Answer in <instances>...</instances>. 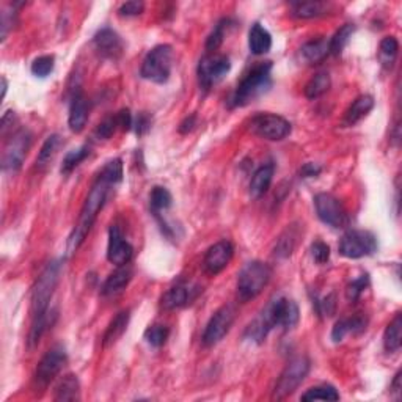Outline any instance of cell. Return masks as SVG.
<instances>
[{
	"label": "cell",
	"mask_w": 402,
	"mask_h": 402,
	"mask_svg": "<svg viewBox=\"0 0 402 402\" xmlns=\"http://www.w3.org/2000/svg\"><path fill=\"white\" fill-rule=\"evenodd\" d=\"M368 285H370V277H368V274L360 275L359 279H355L352 283H349V286L346 290L348 300H350V302L359 300L361 297V294L366 291Z\"/></svg>",
	"instance_id": "7bdbcfd3"
},
{
	"label": "cell",
	"mask_w": 402,
	"mask_h": 402,
	"mask_svg": "<svg viewBox=\"0 0 402 402\" xmlns=\"http://www.w3.org/2000/svg\"><path fill=\"white\" fill-rule=\"evenodd\" d=\"M321 170L322 168L318 165V163L308 162V163H305L302 168H300V177L302 178H316L321 173Z\"/></svg>",
	"instance_id": "681fc988"
},
{
	"label": "cell",
	"mask_w": 402,
	"mask_h": 402,
	"mask_svg": "<svg viewBox=\"0 0 402 402\" xmlns=\"http://www.w3.org/2000/svg\"><path fill=\"white\" fill-rule=\"evenodd\" d=\"M402 344V316L398 313L394 319L390 322L383 333V348L387 352H398Z\"/></svg>",
	"instance_id": "f1b7e54d"
},
{
	"label": "cell",
	"mask_w": 402,
	"mask_h": 402,
	"mask_svg": "<svg viewBox=\"0 0 402 402\" xmlns=\"http://www.w3.org/2000/svg\"><path fill=\"white\" fill-rule=\"evenodd\" d=\"M88 121V101L82 92H77L72 96L70 104V117H68V124L74 134L82 132Z\"/></svg>",
	"instance_id": "d6986e66"
},
{
	"label": "cell",
	"mask_w": 402,
	"mask_h": 402,
	"mask_svg": "<svg viewBox=\"0 0 402 402\" xmlns=\"http://www.w3.org/2000/svg\"><path fill=\"white\" fill-rule=\"evenodd\" d=\"M145 10V3L143 2H137V0H132V2H126L123 3L120 8H118V13L120 16H126V18H131V16H139L143 13Z\"/></svg>",
	"instance_id": "f6af8a7d"
},
{
	"label": "cell",
	"mask_w": 402,
	"mask_h": 402,
	"mask_svg": "<svg viewBox=\"0 0 402 402\" xmlns=\"http://www.w3.org/2000/svg\"><path fill=\"white\" fill-rule=\"evenodd\" d=\"M399 52V43L394 37H385L379 46V60L383 68L392 70Z\"/></svg>",
	"instance_id": "4dcf8cb0"
},
{
	"label": "cell",
	"mask_w": 402,
	"mask_h": 402,
	"mask_svg": "<svg viewBox=\"0 0 402 402\" xmlns=\"http://www.w3.org/2000/svg\"><path fill=\"white\" fill-rule=\"evenodd\" d=\"M55 401H79L81 399V382L77 376L68 374L55 387Z\"/></svg>",
	"instance_id": "83f0119b"
},
{
	"label": "cell",
	"mask_w": 402,
	"mask_h": 402,
	"mask_svg": "<svg viewBox=\"0 0 402 402\" xmlns=\"http://www.w3.org/2000/svg\"><path fill=\"white\" fill-rule=\"evenodd\" d=\"M54 57L52 55H41V57H38V59H35L32 61V66H30V70H32V74L33 76H37V77H48L50 72L54 71Z\"/></svg>",
	"instance_id": "ab89813d"
},
{
	"label": "cell",
	"mask_w": 402,
	"mask_h": 402,
	"mask_svg": "<svg viewBox=\"0 0 402 402\" xmlns=\"http://www.w3.org/2000/svg\"><path fill=\"white\" fill-rule=\"evenodd\" d=\"M368 325L365 316H354V318L339 319L332 330L333 343H341L349 333H360L363 332Z\"/></svg>",
	"instance_id": "484cf974"
},
{
	"label": "cell",
	"mask_w": 402,
	"mask_h": 402,
	"mask_svg": "<svg viewBox=\"0 0 402 402\" xmlns=\"http://www.w3.org/2000/svg\"><path fill=\"white\" fill-rule=\"evenodd\" d=\"M328 54H330V39L327 41L325 38H314L300 48L302 59L311 65L321 63L322 60L327 59Z\"/></svg>",
	"instance_id": "7402d4cb"
},
{
	"label": "cell",
	"mask_w": 402,
	"mask_h": 402,
	"mask_svg": "<svg viewBox=\"0 0 402 402\" xmlns=\"http://www.w3.org/2000/svg\"><path fill=\"white\" fill-rule=\"evenodd\" d=\"M275 167L274 163H264V165L259 167L257 172L253 173L252 181H250V195L252 198H259L263 197L265 192L269 190L272 179H274Z\"/></svg>",
	"instance_id": "d4e9b609"
},
{
	"label": "cell",
	"mask_w": 402,
	"mask_h": 402,
	"mask_svg": "<svg viewBox=\"0 0 402 402\" xmlns=\"http://www.w3.org/2000/svg\"><path fill=\"white\" fill-rule=\"evenodd\" d=\"M339 254L349 259H360L365 257H371L377 252V239L371 231L365 230H352L339 241Z\"/></svg>",
	"instance_id": "9c48e42d"
},
{
	"label": "cell",
	"mask_w": 402,
	"mask_h": 402,
	"mask_svg": "<svg viewBox=\"0 0 402 402\" xmlns=\"http://www.w3.org/2000/svg\"><path fill=\"white\" fill-rule=\"evenodd\" d=\"M354 32H355V26H352V24H346V26H343L341 28H339V30L330 39V54L341 55L344 48L348 46L349 39L352 38Z\"/></svg>",
	"instance_id": "e575fe53"
},
{
	"label": "cell",
	"mask_w": 402,
	"mask_h": 402,
	"mask_svg": "<svg viewBox=\"0 0 402 402\" xmlns=\"http://www.w3.org/2000/svg\"><path fill=\"white\" fill-rule=\"evenodd\" d=\"M339 393L335 387L332 385H319V387H313L307 390V393L302 394V401H338Z\"/></svg>",
	"instance_id": "836d02e7"
},
{
	"label": "cell",
	"mask_w": 402,
	"mask_h": 402,
	"mask_svg": "<svg viewBox=\"0 0 402 402\" xmlns=\"http://www.w3.org/2000/svg\"><path fill=\"white\" fill-rule=\"evenodd\" d=\"M311 257L318 264H325L330 259V247L322 241H316L311 245Z\"/></svg>",
	"instance_id": "ee69618b"
},
{
	"label": "cell",
	"mask_w": 402,
	"mask_h": 402,
	"mask_svg": "<svg viewBox=\"0 0 402 402\" xmlns=\"http://www.w3.org/2000/svg\"><path fill=\"white\" fill-rule=\"evenodd\" d=\"M390 390H392V393L394 394V398L399 399V396H401V371L396 372L394 381L392 383V387H390Z\"/></svg>",
	"instance_id": "f5cc1de1"
},
{
	"label": "cell",
	"mask_w": 402,
	"mask_h": 402,
	"mask_svg": "<svg viewBox=\"0 0 402 402\" xmlns=\"http://www.w3.org/2000/svg\"><path fill=\"white\" fill-rule=\"evenodd\" d=\"M134 257V247L129 243L121 233L120 226L112 225L109 230V245H107V259L112 264L126 265Z\"/></svg>",
	"instance_id": "2e32d148"
},
{
	"label": "cell",
	"mask_w": 402,
	"mask_h": 402,
	"mask_svg": "<svg viewBox=\"0 0 402 402\" xmlns=\"http://www.w3.org/2000/svg\"><path fill=\"white\" fill-rule=\"evenodd\" d=\"M197 126V117L195 115H190L185 118V120L181 123V126H179V132L181 134H189L192 132L195 129Z\"/></svg>",
	"instance_id": "816d5d0a"
},
{
	"label": "cell",
	"mask_w": 402,
	"mask_h": 402,
	"mask_svg": "<svg viewBox=\"0 0 402 402\" xmlns=\"http://www.w3.org/2000/svg\"><path fill=\"white\" fill-rule=\"evenodd\" d=\"M173 48L170 44H159L146 54L140 68V76L154 83H165L172 76Z\"/></svg>",
	"instance_id": "8992f818"
},
{
	"label": "cell",
	"mask_w": 402,
	"mask_h": 402,
	"mask_svg": "<svg viewBox=\"0 0 402 402\" xmlns=\"http://www.w3.org/2000/svg\"><path fill=\"white\" fill-rule=\"evenodd\" d=\"M110 188H112V184L109 183V181H105L101 177L96 178L94 184L88 192L87 200H85L82 206L79 222L74 226V230H72L70 239H68V247H66L68 257L74 254L79 248H81L85 239H87V236L90 231H92L96 219H98L99 211L105 205V200H107V195H109Z\"/></svg>",
	"instance_id": "3957f363"
},
{
	"label": "cell",
	"mask_w": 402,
	"mask_h": 402,
	"mask_svg": "<svg viewBox=\"0 0 402 402\" xmlns=\"http://www.w3.org/2000/svg\"><path fill=\"white\" fill-rule=\"evenodd\" d=\"M228 26H230V21L223 19V21H220L217 27L214 28V32L206 39V49L209 50V52H214V50H217L220 46H222L225 32H226V28H228Z\"/></svg>",
	"instance_id": "b9f144b4"
},
{
	"label": "cell",
	"mask_w": 402,
	"mask_h": 402,
	"mask_svg": "<svg viewBox=\"0 0 402 402\" xmlns=\"http://www.w3.org/2000/svg\"><path fill=\"white\" fill-rule=\"evenodd\" d=\"M68 363V354L63 346H54L49 349L37 366L35 381L39 387H48L54 379L60 374Z\"/></svg>",
	"instance_id": "5bb4252c"
},
{
	"label": "cell",
	"mask_w": 402,
	"mask_h": 402,
	"mask_svg": "<svg viewBox=\"0 0 402 402\" xmlns=\"http://www.w3.org/2000/svg\"><path fill=\"white\" fill-rule=\"evenodd\" d=\"M61 145H63V141H61L60 135H50V137L46 139L44 141L41 150L38 152V157H37V168L43 170L46 168L50 162L54 161V157L57 156V152L61 148Z\"/></svg>",
	"instance_id": "f546056e"
},
{
	"label": "cell",
	"mask_w": 402,
	"mask_h": 402,
	"mask_svg": "<svg viewBox=\"0 0 402 402\" xmlns=\"http://www.w3.org/2000/svg\"><path fill=\"white\" fill-rule=\"evenodd\" d=\"M316 307H318V313L322 316H332L333 311H335V296L330 294V296H327L325 299H322L321 302L316 303Z\"/></svg>",
	"instance_id": "7dc6e473"
},
{
	"label": "cell",
	"mask_w": 402,
	"mask_h": 402,
	"mask_svg": "<svg viewBox=\"0 0 402 402\" xmlns=\"http://www.w3.org/2000/svg\"><path fill=\"white\" fill-rule=\"evenodd\" d=\"M88 156H90V146L88 145H83V146H81V148L70 151L65 156L63 163H61V173L70 174L72 170H74L79 163L87 159Z\"/></svg>",
	"instance_id": "d590c367"
},
{
	"label": "cell",
	"mask_w": 402,
	"mask_h": 402,
	"mask_svg": "<svg viewBox=\"0 0 402 402\" xmlns=\"http://www.w3.org/2000/svg\"><path fill=\"white\" fill-rule=\"evenodd\" d=\"M14 18H16V14L14 16H10L7 11H3L2 13V22H0V28H2V41H5V38H7L8 35V32L11 30V26L14 24Z\"/></svg>",
	"instance_id": "f907efd6"
},
{
	"label": "cell",
	"mask_w": 402,
	"mask_h": 402,
	"mask_svg": "<svg viewBox=\"0 0 402 402\" xmlns=\"http://www.w3.org/2000/svg\"><path fill=\"white\" fill-rule=\"evenodd\" d=\"M198 292H200V288L198 286L189 285V283H178V285L172 286L165 294H163L161 305L163 310L168 311L183 308L197 297Z\"/></svg>",
	"instance_id": "ac0fdd59"
},
{
	"label": "cell",
	"mask_w": 402,
	"mask_h": 402,
	"mask_svg": "<svg viewBox=\"0 0 402 402\" xmlns=\"http://www.w3.org/2000/svg\"><path fill=\"white\" fill-rule=\"evenodd\" d=\"M129 319H131V313H129V310H124L120 311L115 318L110 321L109 327H107V330L103 336V346L104 348H110L115 344L118 339L123 336V333L126 332V328L129 325Z\"/></svg>",
	"instance_id": "4316f807"
},
{
	"label": "cell",
	"mask_w": 402,
	"mask_h": 402,
	"mask_svg": "<svg viewBox=\"0 0 402 402\" xmlns=\"http://www.w3.org/2000/svg\"><path fill=\"white\" fill-rule=\"evenodd\" d=\"M332 81L328 72H318V74L310 79V82L305 85V96L308 99H318L322 94H325L330 88Z\"/></svg>",
	"instance_id": "1f68e13d"
},
{
	"label": "cell",
	"mask_w": 402,
	"mask_h": 402,
	"mask_svg": "<svg viewBox=\"0 0 402 402\" xmlns=\"http://www.w3.org/2000/svg\"><path fill=\"white\" fill-rule=\"evenodd\" d=\"M170 335V330L167 325H161V324H154L150 325L145 330V339L146 343L150 344L152 348H162L163 344L167 343Z\"/></svg>",
	"instance_id": "74e56055"
},
{
	"label": "cell",
	"mask_w": 402,
	"mask_h": 402,
	"mask_svg": "<svg viewBox=\"0 0 402 402\" xmlns=\"http://www.w3.org/2000/svg\"><path fill=\"white\" fill-rule=\"evenodd\" d=\"M101 178H104L105 181H109L112 185H115L123 179V162L121 159H113L110 162H107L104 168L101 170L99 173Z\"/></svg>",
	"instance_id": "f35d334b"
},
{
	"label": "cell",
	"mask_w": 402,
	"mask_h": 402,
	"mask_svg": "<svg viewBox=\"0 0 402 402\" xmlns=\"http://www.w3.org/2000/svg\"><path fill=\"white\" fill-rule=\"evenodd\" d=\"M30 145L32 134L28 132V129H19V131H16L11 135L7 145H5L2 154L3 172H19L22 163H24V159L27 157V152L30 150Z\"/></svg>",
	"instance_id": "30bf717a"
},
{
	"label": "cell",
	"mask_w": 402,
	"mask_h": 402,
	"mask_svg": "<svg viewBox=\"0 0 402 402\" xmlns=\"http://www.w3.org/2000/svg\"><path fill=\"white\" fill-rule=\"evenodd\" d=\"M332 5L327 2H294L291 5V14L297 19H314L327 14L330 11Z\"/></svg>",
	"instance_id": "cb8c5ba5"
},
{
	"label": "cell",
	"mask_w": 402,
	"mask_h": 402,
	"mask_svg": "<svg viewBox=\"0 0 402 402\" xmlns=\"http://www.w3.org/2000/svg\"><path fill=\"white\" fill-rule=\"evenodd\" d=\"M93 44L96 52L107 60H118L124 52L123 39L115 30H112L109 27L101 28V30L96 33L93 38Z\"/></svg>",
	"instance_id": "e0dca14e"
},
{
	"label": "cell",
	"mask_w": 402,
	"mask_h": 402,
	"mask_svg": "<svg viewBox=\"0 0 402 402\" xmlns=\"http://www.w3.org/2000/svg\"><path fill=\"white\" fill-rule=\"evenodd\" d=\"M132 280V269L128 265H120L115 272L107 277L103 288H101V294L103 296H115V294L126 290V286Z\"/></svg>",
	"instance_id": "44dd1931"
},
{
	"label": "cell",
	"mask_w": 402,
	"mask_h": 402,
	"mask_svg": "<svg viewBox=\"0 0 402 402\" xmlns=\"http://www.w3.org/2000/svg\"><path fill=\"white\" fill-rule=\"evenodd\" d=\"M118 128H120V124H118V118H117V113H115V115L104 118V120L98 124V128H96V131H94V139L96 140H109L112 135L115 134Z\"/></svg>",
	"instance_id": "60d3db41"
},
{
	"label": "cell",
	"mask_w": 402,
	"mask_h": 402,
	"mask_svg": "<svg viewBox=\"0 0 402 402\" xmlns=\"http://www.w3.org/2000/svg\"><path fill=\"white\" fill-rule=\"evenodd\" d=\"M117 118H118V124H120V129H123V131H129V129L134 126V120H132L131 110L129 109H123L118 112Z\"/></svg>",
	"instance_id": "c3c4849f"
},
{
	"label": "cell",
	"mask_w": 402,
	"mask_h": 402,
	"mask_svg": "<svg viewBox=\"0 0 402 402\" xmlns=\"http://www.w3.org/2000/svg\"><path fill=\"white\" fill-rule=\"evenodd\" d=\"M296 237H297V233L294 231V228H288L285 233L281 234L279 242H277V247H275L277 257H280V258L291 257L294 248H296Z\"/></svg>",
	"instance_id": "8d00e7d4"
},
{
	"label": "cell",
	"mask_w": 402,
	"mask_h": 402,
	"mask_svg": "<svg viewBox=\"0 0 402 402\" xmlns=\"http://www.w3.org/2000/svg\"><path fill=\"white\" fill-rule=\"evenodd\" d=\"M150 205H151L152 212L159 214L161 211H167V209L172 208L173 197L167 188L156 185V188H152L150 194Z\"/></svg>",
	"instance_id": "d6a6232c"
},
{
	"label": "cell",
	"mask_w": 402,
	"mask_h": 402,
	"mask_svg": "<svg viewBox=\"0 0 402 402\" xmlns=\"http://www.w3.org/2000/svg\"><path fill=\"white\" fill-rule=\"evenodd\" d=\"M316 214L322 223L333 228H343L348 225V212L343 203L332 194H318L314 197Z\"/></svg>",
	"instance_id": "4fadbf2b"
},
{
	"label": "cell",
	"mask_w": 402,
	"mask_h": 402,
	"mask_svg": "<svg viewBox=\"0 0 402 402\" xmlns=\"http://www.w3.org/2000/svg\"><path fill=\"white\" fill-rule=\"evenodd\" d=\"M234 254V247L230 241H220L208 248L203 258V269L208 275H217L230 264Z\"/></svg>",
	"instance_id": "9a60e30c"
},
{
	"label": "cell",
	"mask_w": 402,
	"mask_h": 402,
	"mask_svg": "<svg viewBox=\"0 0 402 402\" xmlns=\"http://www.w3.org/2000/svg\"><path fill=\"white\" fill-rule=\"evenodd\" d=\"M272 269L261 261H250L243 265L237 275V299L241 302H250L257 299L269 285Z\"/></svg>",
	"instance_id": "5b68a950"
},
{
	"label": "cell",
	"mask_w": 402,
	"mask_h": 402,
	"mask_svg": "<svg viewBox=\"0 0 402 402\" xmlns=\"http://www.w3.org/2000/svg\"><path fill=\"white\" fill-rule=\"evenodd\" d=\"M151 121H152V118L150 117V113H146V112L139 113V117L135 118V121H134V128L137 135H145L146 132H148L151 129Z\"/></svg>",
	"instance_id": "bcb514c9"
},
{
	"label": "cell",
	"mask_w": 402,
	"mask_h": 402,
	"mask_svg": "<svg viewBox=\"0 0 402 402\" xmlns=\"http://www.w3.org/2000/svg\"><path fill=\"white\" fill-rule=\"evenodd\" d=\"M300 311L297 303L288 297L274 299L265 307V310L259 314V318L254 319L247 327L245 336L247 339L254 343H263L268 338L272 328L280 327L283 330H291L299 324Z\"/></svg>",
	"instance_id": "7a4b0ae2"
},
{
	"label": "cell",
	"mask_w": 402,
	"mask_h": 402,
	"mask_svg": "<svg viewBox=\"0 0 402 402\" xmlns=\"http://www.w3.org/2000/svg\"><path fill=\"white\" fill-rule=\"evenodd\" d=\"M272 48V35L261 24H253L248 32V49L253 55L268 54Z\"/></svg>",
	"instance_id": "603a6c76"
},
{
	"label": "cell",
	"mask_w": 402,
	"mask_h": 402,
	"mask_svg": "<svg viewBox=\"0 0 402 402\" xmlns=\"http://www.w3.org/2000/svg\"><path fill=\"white\" fill-rule=\"evenodd\" d=\"M7 88H8L7 79H5V77H2V99L5 98V94H7Z\"/></svg>",
	"instance_id": "db71d44e"
},
{
	"label": "cell",
	"mask_w": 402,
	"mask_h": 402,
	"mask_svg": "<svg viewBox=\"0 0 402 402\" xmlns=\"http://www.w3.org/2000/svg\"><path fill=\"white\" fill-rule=\"evenodd\" d=\"M374 109V98L371 94H361L356 98L352 104L349 105V109L344 113L343 118V126L350 128L355 126L356 123H360L363 118Z\"/></svg>",
	"instance_id": "ffe728a7"
},
{
	"label": "cell",
	"mask_w": 402,
	"mask_h": 402,
	"mask_svg": "<svg viewBox=\"0 0 402 402\" xmlns=\"http://www.w3.org/2000/svg\"><path fill=\"white\" fill-rule=\"evenodd\" d=\"M248 129L252 134L261 139L280 141L291 134L292 126L286 118L275 115V113H258L248 123Z\"/></svg>",
	"instance_id": "ba28073f"
},
{
	"label": "cell",
	"mask_w": 402,
	"mask_h": 402,
	"mask_svg": "<svg viewBox=\"0 0 402 402\" xmlns=\"http://www.w3.org/2000/svg\"><path fill=\"white\" fill-rule=\"evenodd\" d=\"M61 274V263L50 261L46 269L38 277L32 290V327L28 333V346L35 348L39 343V339L48 330V327L52 325V319L49 313V303L54 297L57 285L60 281Z\"/></svg>",
	"instance_id": "6da1fadb"
},
{
	"label": "cell",
	"mask_w": 402,
	"mask_h": 402,
	"mask_svg": "<svg viewBox=\"0 0 402 402\" xmlns=\"http://www.w3.org/2000/svg\"><path fill=\"white\" fill-rule=\"evenodd\" d=\"M270 72V61H259L258 65H254L237 85L233 98H231V107H245L268 93L272 88Z\"/></svg>",
	"instance_id": "277c9868"
},
{
	"label": "cell",
	"mask_w": 402,
	"mask_h": 402,
	"mask_svg": "<svg viewBox=\"0 0 402 402\" xmlns=\"http://www.w3.org/2000/svg\"><path fill=\"white\" fill-rule=\"evenodd\" d=\"M310 360L305 355H299L292 359L283 370L279 382L274 390V399H285L291 396L302 385L310 372Z\"/></svg>",
	"instance_id": "52a82bcc"
},
{
	"label": "cell",
	"mask_w": 402,
	"mask_h": 402,
	"mask_svg": "<svg viewBox=\"0 0 402 402\" xmlns=\"http://www.w3.org/2000/svg\"><path fill=\"white\" fill-rule=\"evenodd\" d=\"M231 70V61L222 54H208L198 63V81L205 90L222 82Z\"/></svg>",
	"instance_id": "7c38bea8"
},
{
	"label": "cell",
	"mask_w": 402,
	"mask_h": 402,
	"mask_svg": "<svg viewBox=\"0 0 402 402\" xmlns=\"http://www.w3.org/2000/svg\"><path fill=\"white\" fill-rule=\"evenodd\" d=\"M236 319V308L234 305H223L222 308H219L212 314V318L209 319L208 325L203 333V344L206 348H212L215 344H219L222 339L228 335L231 327L234 324Z\"/></svg>",
	"instance_id": "8fae6325"
}]
</instances>
